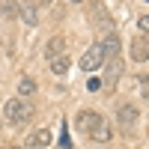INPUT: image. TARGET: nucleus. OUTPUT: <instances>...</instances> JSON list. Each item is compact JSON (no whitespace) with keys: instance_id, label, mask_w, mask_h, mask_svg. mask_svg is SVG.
I'll return each mask as SVG.
<instances>
[{"instance_id":"nucleus-5","label":"nucleus","mask_w":149,"mask_h":149,"mask_svg":"<svg viewBox=\"0 0 149 149\" xmlns=\"http://www.w3.org/2000/svg\"><path fill=\"white\" fill-rule=\"evenodd\" d=\"M131 57L137 60V63H143V60L149 57V48H146V36H137V39L131 42Z\"/></svg>"},{"instance_id":"nucleus-6","label":"nucleus","mask_w":149,"mask_h":149,"mask_svg":"<svg viewBox=\"0 0 149 149\" xmlns=\"http://www.w3.org/2000/svg\"><path fill=\"white\" fill-rule=\"evenodd\" d=\"M90 137H93L95 143H107V140H110V128L104 125V119H102V122H98V125L90 131Z\"/></svg>"},{"instance_id":"nucleus-15","label":"nucleus","mask_w":149,"mask_h":149,"mask_svg":"<svg viewBox=\"0 0 149 149\" xmlns=\"http://www.w3.org/2000/svg\"><path fill=\"white\" fill-rule=\"evenodd\" d=\"M72 3H78V0H72Z\"/></svg>"},{"instance_id":"nucleus-3","label":"nucleus","mask_w":149,"mask_h":149,"mask_svg":"<svg viewBox=\"0 0 149 149\" xmlns=\"http://www.w3.org/2000/svg\"><path fill=\"white\" fill-rule=\"evenodd\" d=\"M98 122H102V116H98V113H93V110H81V113L74 116V125H78V128H84L86 134H90V131L98 125Z\"/></svg>"},{"instance_id":"nucleus-1","label":"nucleus","mask_w":149,"mask_h":149,"mask_svg":"<svg viewBox=\"0 0 149 149\" xmlns=\"http://www.w3.org/2000/svg\"><path fill=\"white\" fill-rule=\"evenodd\" d=\"M3 113H6V119H9V122H15V125H24V122L33 116V107H30V104H24L21 98H9L6 107H3Z\"/></svg>"},{"instance_id":"nucleus-4","label":"nucleus","mask_w":149,"mask_h":149,"mask_svg":"<svg viewBox=\"0 0 149 149\" xmlns=\"http://www.w3.org/2000/svg\"><path fill=\"white\" fill-rule=\"evenodd\" d=\"M102 57H104V63H107V60H116V57H119V36L110 33L107 39L102 42Z\"/></svg>"},{"instance_id":"nucleus-14","label":"nucleus","mask_w":149,"mask_h":149,"mask_svg":"<svg viewBox=\"0 0 149 149\" xmlns=\"http://www.w3.org/2000/svg\"><path fill=\"white\" fill-rule=\"evenodd\" d=\"M146 30H149V18L143 15V18H140V36H146Z\"/></svg>"},{"instance_id":"nucleus-2","label":"nucleus","mask_w":149,"mask_h":149,"mask_svg":"<svg viewBox=\"0 0 149 149\" xmlns=\"http://www.w3.org/2000/svg\"><path fill=\"white\" fill-rule=\"evenodd\" d=\"M102 63H104V57H102V45H93L90 51L81 57V69H84V72H93V69H98Z\"/></svg>"},{"instance_id":"nucleus-11","label":"nucleus","mask_w":149,"mask_h":149,"mask_svg":"<svg viewBox=\"0 0 149 149\" xmlns=\"http://www.w3.org/2000/svg\"><path fill=\"white\" fill-rule=\"evenodd\" d=\"M86 90H90V93H98V90H102V78H90V81H86Z\"/></svg>"},{"instance_id":"nucleus-12","label":"nucleus","mask_w":149,"mask_h":149,"mask_svg":"<svg viewBox=\"0 0 149 149\" xmlns=\"http://www.w3.org/2000/svg\"><path fill=\"white\" fill-rule=\"evenodd\" d=\"M60 146H63V149H72V143H69V134H66V128L60 131Z\"/></svg>"},{"instance_id":"nucleus-9","label":"nucleus","mask_w":149,"mask_h":149,"mask_svg":"<svg viewBox=\"0 0 149 149\" xmlns=\"http://www.w3.org/2000/svg\"><path fill=\"white\" fill-rule=\"evenodd\" d=\"M66 69H69V60H66V57H54V60H51V72H54V74H63Z\"/></svg>"},{"instance_id":"nucleus-16","label":"nucleus","mask_w":149,"mask_h":149,"mask_svg":"<svg viewBox=\"0 0 149 149\" xmlns=\"http://www.w3.org/2000/svg\"><path fill=\"white\" fill-rule=\"evenodd\" d=\"M48 3H51V0H48Z\"/></svg>"},{"instance_id":"nucleus-7","label":"nucleus","mask_w":149,"mask_h":149,"mask_svg":"<svg viewBox=\"0 0 149 149\" xmlns=\"http://www.w3.org/2000/svg\"><path fill=\"white\" fill-rule=\"evenodd\" d=\"M134 119H137V110H134L131 104H125V107H119V125H125V128H128V125H131Z\"/></svg>"},{"instance_id":"nucleus-13","label":"nucleus","mask_w":149,"mask_h":149,"mask_svg":"<svg viewBox=\"0 0 149 149\" xmlns=\"http://www.w3.org/2000/svg\"><path fill=\"white\" fill-rule=\"evenodd\" d=\"M60 48H63V42H60V39H54L51 45H48V54H57V51H60Z\"/></svg>"},{"instance_id":"nucleus-10","label":"nucleus","mask_w":149,"mask_h":149,"mask_svg":"<svg viewBox=\"0 0 149 149\" xmlns=\"http://www.w3.org/2000/svg\"><path fill=\"white\" fill-rule=\"evenodd\" d=\"M36 90V81H30V78H21V84H18V93L21 95H30Z\"/></svg>"},{"instance_id":"nucleus-8","label":"nucleus","mask_w":149,"mask_h":149,"mask_svg":"<svg viewBox=\"0 0 149 149\" xmlns=\"http://www.w3.org/2000/svg\"><path fill=\"white\" fill-rule=\"evenodd\" d=\"M48 143H51V131L48 128H42L36 137H30V146H48Z\"/></svg>"}]
</instances>
